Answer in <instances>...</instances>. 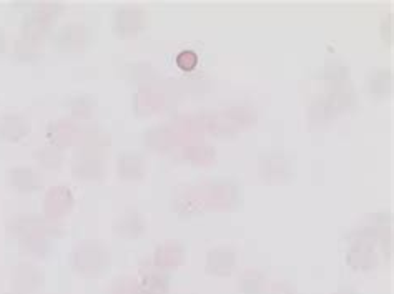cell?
Returning <instances> with one entry per match:
<instances>
[{"instance_id":"obj_1","label":"cell","mask_w":394,"mask_h":294,"mask_svg":"<svg viewBox=\"0 0 394 294\" xmlns=\"http://www.w3.org/2000/svg\"><path fill=\"white\" fill-rule=\"evenodd\" d=\"M176 63H178V67L183 70H191L196 63H198V55H196L193 50H183L181 54L176 57Z\"/></svg>"}]
</instances>
